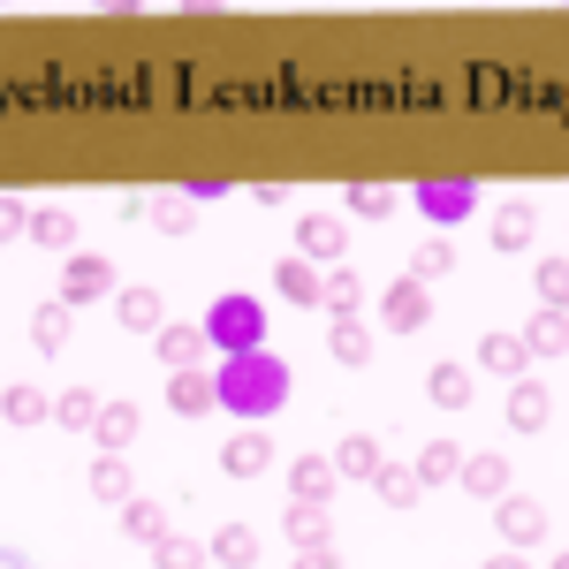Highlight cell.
I'll list each match as a JSON object with an SVG mask.
<instances>
[{
  "instance_id": "16",
  "label": "cell",
  "mask_w": 569,
  "mask_h": 569,
  "mask_svg": "<svg viewBox=\"0 0 569 569\" xmlns=\"http://www.w3.org/2000/svg\"><path fill=\"white\" fill-rule=\"evenodd\" d=\"M39 251H77V213L69 206H31V228H23Z\"/></svg>"
},
{
  "instance_id": "23",
  "label": "cell",
  "mask_w": 569,
  "mask_h": 569,
  "mask_svg": "<svg viewBox=\"0 0 569 569\" xmlns=\"http://www.w3.org/2000/svg\"><path fill=\"white\" fill-rule=\"evenodd\" d=\"M122 531L152 547V539H168L176 525H168V509H160V501H144V493H130V501H122Z\"/></svg>"
},
{
  "instance_id": "43",
  "label": "cell",
  "mask_w": 569,
  "mask_h": 569,
  "mask_svg": "<svg viewBox=\"0 0 569 569\" xmlns=\"http://www.w3.org/2000/svg\"><path fill=\"white\" fill-rule=\"evenodd\" d=\"M0 569H31V562H23V555H16V547H0Z\"/></svg>"
},
{
  "instance_id": "20",
  "label": "cell",
  "mask_w": 569,
  "mask_h": 569,
  "mask_svg": "<svg viewBox=\"0 0 569 569\" xmlns=\"http://www.w3.org/2000/svg\"><path fill=\"white\" fill-rule=\"evenodd\" d=\"M206 555H213L220 569H251V562H259V531H251V525H220Z\"/></svg>"
},
{
  "instance_id": "14",
  "label": "cell",
  "mask_w": 569,
  "mask_h": 569,
  "mask_svg": "<svg viewBox=\"0 0 569 569\" xmlns=\"http://www.w3.org/2000/svg\"><path fill=\"white\" fill-rule=\"evenodd\" d=\"M91 440H99V456H122L137 440V402H99V418H91Z\"/></svg>"
},
{
  "instance_id": "18",
  "label": "cell",
  "mask_w": 569,
  "mask_h": 569,
  "mask_svg": "<svg viewBox=\"0 0 569 569\" xmlns=\"http://www.w3.org/2000/svg\"><path fill=\"white\" fill-rule=\"evenodd\" d=\"M144 220H152L160 236H198V206H190L182 190H160V198H144Z\"/></svg>"
},
{
  "instance_id": "11",
  "label": "cell",
  "mask_w": 569,
  "mask_h": 569,
  "mask_svg": "<svg viewBox=\"0 0 569 569\" xmlns=\"http://www.w3.org/2000/svg\"><path fill=\"white\" fill-rule=\"evenodd\" d=\"M456 486H463V493H479V501H501V493H509V456H463V463H456Z\"/></svg>"
},
{
  "instance_id": "33",
  "label": "cell",
  "mask_w": 569,
  "mask_h": 569,
  "mask_svg": "<svg viewBox=\"0 0 569 569\" xmlns=\"http://www.w3.org/2000/svg\"><path fill=\"white\" fill-rule=\"evenodd\" d=\"M335 357L342 365H372V327L365 319H335Z\"/></svg>"
},
{
  "instance_id": "2",
  "label": "cell",
  "mask_w": 569,
  "mask_h": 569,
  "mask_svg": "<svg viewBox=\"0 0 569 569\" xmlns=\"http://www.w3.org/2000/svg\"><path fill=\"white\" fill-rule=\"evenodd\" d=\"M206 342H213L220 357L266 350V305H259V297H220V305L206 311Z\"/></svg>"
},
{
  "instance_id": "13",
  "label": "cell",
  "mask_w": 569,
  "mask_h": 569,
  "mask_svg": "<svg viewBox=\"0 0 569 569\" xmlns=\"http://www.w3.org/2000/svg\"><path fill=\"white\" fill-rule=\"evenodd\" d=\"M327 493H335V463H327V456H297V463H289V501L327 509Z\"/></svg>"
},
{
  "instance_id": "22",
  "label": "cell",
  "mask_w": 569,
  "mask_h": 569,
  "mask_svg": "<svg viewBox=\"0 0 569 569\" xmlns=\"http://www.w3.org/2000/svg\"><path fill=\"white\" fill-rule=\"evenodd\" d=\"M319 305L335 311V319H357V311H365V281H357L350 266H335V273L319 281Z\"/></svg>"
},
{
  "instance_id": "9",
  "label": "cell",
  "mask_w": 569,
  "mask_h": 569,
  "mask_svg": "<svg viewBox=\"0 0 569 569\" xmlns=\"http://www.w3.org/2000/svg\"><path fill=\"white\" fill-rule=\"evenodd\" d=\"M493 517H501V539L509 547H539L547 539V501H531V493H501Z\"/></svg>"
},
{
  "instance_id": "39",
  "label": "cell",
  "mask_w": 569,
  "mask_h": 569,
  "mask_svg": "<svg viewBox=\"0 0 569 569\" xmlns=\"http://www.w3.org/2000/svg\"><path fill=\"white\" fill-rule=\"evenodd\" d=\"M31 228V206H16V198H0V243H16Z\"/></svg>"
},
{
  "instance_id": "3",
  "label": "cell",
  "mask_w": 569,
  "mask_h": 569,
  "mask_svg": "<svg viewBox=\"0 0 569 569\" xmlns=\"http://www.w3.org/2000/svg\"><path fill=\"white\" fill-rule=\"evenodd\" d=\"M418 206H426V220L456 228L463 213H479V182H471V176H426V182H418Z\"/></svg>"
},
{
  "instance_id": "30",
  "label": "cell",
  "mask_w": 569,
  "mask_h": 569,
  "mask_svg": "<svg viewBox=\"0 0 569 569\" xmlns=\"http://www.w3.org/2000/svg\"><path fill=\"white\" fill-rule=\"evenodd\" d=\"M281 531H289V547H327V509L289 501V509H281Z\"/></svg>"
},
{
  "instance_id": "32",
  "label": "cell",
  "mask_w": 569,
  "mask_h": 569,
  "mask_svg": "<svg viewBox=\"0 0 569 569\" xmlns=\"http://www.w3.org/2000/svg\"><path fill=\"white\" fill-rule=\"evenodd\" d=\"M0 418H8V426H46L53 402H46L39 388H8V395H0Z\"/></svg>"
},
{
  "instance_id": "40",
  "label": "cell",
  "mask_w": 569,
  "mask_h": 569,
  "mask_svg": "<svg viewBox=\"0 0 569 569\" xmlns=\"http://www.w3.org/2000/svg\"><path fill=\"white\" fill-rule=\"evenodd\" d=\"M289 569H342V555H335V547H297Z\"/></svg>"
},
{
  "instance_id": "42",
  "label": "cell",
  "mask_w": 569,
  "mask_h": 569,
  "mask_svg": "<svg viewBox=\"0 0 569 569\" xmlns=\"http://www.w3.org/2000/svg\"><path fill=\"white\" fill-rule=\"evenodd\" d=\"M486 569H531V562H525V555H517V547H509V555H493V562H486Z\"/></svg>"
},
{
  "instance_id": "7",
  "label": "cell",
  "mask_w": 569,
  "mask_h": 569,
  "mask_svg": "<svg viewBox=\"0 0 569 569\" xmlns=\"http://www.w3.org/2000/svg\"><path fill=\"white\" fill-rule=\"evenodd\" d=\"M380 319H388L395 335H418V327H433V297H426V281H395L388 297H380Z\"/></svg>"
},
{
  "instance_id": "34",
  "label": "cell",
  "mask_w": 569,
  "mask_h": 569,
  "mask_svg": "<svg viewBox=\"0 0 569 569\" xmlns=\"http://www.w3.org/2000/svg\"><path fill=\"white\" fill-rule=\"evenodd\" d=\"M342 206H350L357 220H388L395 213V190H388V182H350V198H342Z\"/></svg>"
},
{
  "instance_id": "31",
  "label": "cell",
  "mask_w": 569,
  "mask_h": 569,
  "mask_svg": "<svg viewBox=\"0 0 569 569\" xmlns=\"http://www.w3.org/2000/svg\"><path fill=\"white\" fill-rule=\"evenodd\" d=\"M213 555L198 547V539H182V531H168V539H152V569H206Z\"/></svg>"
},
{
  "instance_id": "26",
  "label": "cell",
  "mask_w": 569,
  "mask_h": 569,
  "mask_svg": "<svg viewBox=\"0 0 569 569\" xmlns=\"http://www.w3.org/2000/svg\"><path fill=\"white\" fill-rule=\"evenodd\" d=\"M531 236H539V213H531V206H501V213H493V243H501V251H531Z\"/></svg>"
},
{
  "instance_id": "25",
  "label": "cell",
  "mask_w": 569,
  "mask_h": 569,
  "mask_svg": "<svg viewBox=\"0 0 569 569\" xmlns=\"http://www.w3.org/2000/svg\"><path fill=\"white\" fill-rule=\"evenodd\" d=\"M122 327H137V335H160V327H168L160 289H122Z\"/></svg>"
},
{
  "instance_id": "6",
  "label": "cell",
  "mask_w": 569,
  "mask_h": 569,
  "mask_svg": "<svg viewBox=\"0 0 569 569\" xmlns=\"http://www.w3.org/2000/svg\"><path fill=\"white\" fill-rule=\"evenodd\" d=\"M220 471H228V479H266V471H273V440H266L259 426H236V433L220 440Z\"/></svg>"
},
{
  "instance_id": "21",
  "label": "cell",
  "mask_w": 569,
  "mask_h": 569,
  "mask_svg": "<svg viewBox=\"0 0 569 569\" xmlns=\"http://www.w3.org/2000/svg\"><path fill=\"white\" fill-rule=\"evenodd\" d=\"M517 342H525V357H547V365H555V357L569 350V319H562V311H539Z\"/></svg>"
},
{
  "instance_id": "19",
  "label": "cell",
  "mask_w": 569,
  "mask_h": 569,
  "mask_svg": "<svg viewBox=\"0 0 569 569\" xmlns=\"http://www.w3.org/2000/svg\"><path fill=\"white\" fill-rule=\"evenodd\" d=\"M547 410H555L547 380H517V395H509V426H517V433H539V426H547Z\"/></svg>"
},
{
  "instance_id": "36",
  "label": "cell",
  "mask_w": 569,
  "mask_h": 569,
  "mask_svg": "<svg viewBox=\"0 0 569 569\" xmlns=\"http://www.w3.org/2000/svg\"><path fill=\"white\" fill-rule=\"evenodd\" d=\"M531 281H539V305H547V311H562V281H569V259H562V251H547V259L531 266Z\"/></svg>"
},
{
  "instance_id": "28",
  "label": "cell",
  "mask_w": 569,
  "mask_h": 569,
  "mask_svg": "<svg viewBox=\"0 0 569 569\" xmlns=\"http://www.w3.org/2000/svg\"><path fill=\"white\" fill-rule=\"evenodd\" d=\"M91 501H107V509L130 501V463H122V456H99V463H91Z\"/></svg>"
},
{
  "instance_id": "4",
  "label": "cell",
  "mask_w": 569,
  "mask_h": 569,
  "mask_svg": "<svg viewBox=\"0 0 569 569\" xmlns=\"http://www.w3.org/2000/svg\"><path fill=\"white\" fill-rule=\"evenodd\" d=\"M99 297H114V266L99 259V251H69V266H61V305H99Z\"/></svg>"
},
{
  "instance_id": "29",
  "label": "cell",
  "mask_w": 569,
  "mask_h": 569,
  "mask_svg": "<svg viewBox=\"0 0 569 569\" xmlns=\"http://www.w3.org/2000/svg\"><path fill=\"white\" fill-rule=\"evenodd\" d=\"M479 365H486V372H509V380H525L531 357H525V342H517V335H486V342H479Z\"/></svg>"
},
{
  "instance_id": "12",
  "label": "cell",
  "mask_w": 569,
  "mask_h": 569,
  "mask_svg": "<svg viewBox=\"0 0 569 569\" xmlns=\"http://www.w3.org/2000/svg\"><path fill=\"white\" fill-rule=\"evenodd\" d=\"M327 463H335V479H357V486H372V479H380V463H388V456H380V440H372V433H350L342 448H335V456H327Z\"/></svg>"
},
{
  "instance_id": "27",
  "label": "cell",
  "mask_w": 569,
  "mask_h": 569,
  "mask_svg": "<svg viewBox=\"0 0 569 569\" xmlns=\"http://www.w3.org/2000/svg\"><path fill=\"white\" fill-rule=\"evenodd\" d=\"M426 395H433L440 410H463V402H471V365H433V380H426Z\"/></svg>"
},
{
  "instance_id": "44",
  "label": "cell",
  "mask_w": 569,
  "mask_h": 569,
  "mask_svg": "<svg viewBox=\"0 0 569 569\" xmlns=\"http://www.w3.org/2000/svg\"><path fill=\"white\" fill-rule=\"evenodd\" d=\"M547 569H569V555H562V547H555V555H547Z\"/></svg>"
},
{
  "instance_id": "38",
  "label": "cell",
  "mask_w": 569,
  "mask_h": 569,
  "mask_svg": "<svg viewBox=\"0 0 569 569\" xmlns=\"http://www.w3.org/2000/svg\"><path fill=\"white\" fill-rule=\"evenodd\" d=\"M380 501H388V509H410V501H418V479H410V471H395V463H380Z\"/></svg>"
},
{
  "instance_id": "8",
  "label": "cell",
  "mask_w": 569,
  "mask_h": 569,
  "mask_svg": "<svg viewBox=\"0 0 569 569\" xmlns=\"http://www.w3.org/2000/svg\"><path fill=\"white\" fill-rule=\"evenodd\" d=\"M152 350H160V365H168V372H206V350H213V342H206V327L168 319V327L152 335Z\"/></svg>"
},
{
  "instance_id": "10",
  "label": "cell",
  "mask_w": 569,
  "mask_h": 569,
  "mask_svg": "<svg viewBox=\"0 0 569 569\" xmlns=\"http://www.w3.org/2000/svg\"><path fill=\"white\" fill-rule=\"evenodd\" d=\"M69 335H77V311L61 305V297H46V305L31 311V350H39V357H61V350H69Z\"/></svg>"
},
{
  "instance_id": "35",
  "label": "cell",
  "mask_w": 569,
  "mask_h": 569,
  "mask_svg": "<svg viewBox=\"0 0 569 569\" xmlns=\"http://www.w3.org/2000/svg\"><path fill=\"white\" fill-rule=\"evenodd\" d=\"M440 273H456V243H448V236L418 243V259H410V281H440Z\"/></svg>"
},
{
  "instance_id": "37",
  "label": "cell",
  "mask_w": 569,
  "mask_h": 569,
  "mask_svg": "<svg viewBox=\"0 0 569 569\" xmlns=\"http://www.w3.org/2000/svg\"><path fill=\"white\" fill-rule=\"evenodd\" d=\"M53 418H61V426H77V433H91V418H99V395H91V388H61Z\"/></svg>"
},
{
  "instance_id": "24",
  "label": "cell",
  "mask_w": 569,
  "mask_h": 569,
  "mask_svg": "<svg viewBox=\"0 0 569 569\" xmlns=\"http://www.w3.org/2000/svg\"><path fill=\"white\" fill-rule=\"evenodd\" d=\"M319 281H327V273H319V266H305V259H289V266H273V289H281V297H289V305H319Z\"/></svg>"
},
{
  "instance_id": "41",
  "label": "cell",
  "mask_w": 569,
  "mask_h": 569,
  "mask_svg": "<svg viewBox=\"0 0 569 569\" xmlns=\"http://www.w3.org/2000/svg\"><path fill=\"white\" fill-rule=\"evenodd\" d=\"M220 190H228V176H198V182H182V198H190V206H198V198H220Z\"/></svg>"
},
{
  "instance_id": "15",
  "label": "cell",
  "mask_w": 569,
  "mask_h": 569,
  "mask_svg": "<svg viewBox=\"0 0 569 569\" xmlns=\"http://www.w3.org/2000/svg\"><path fill=\"white\" fill-rule=\"evenodd\" d=\"M456 463H463V448H456V440H426V448H418V463H410L418 493H433V486H456Z\"/></svg>"
},
{
  "instance_id": "1",
  "label": "cell",
  "mask_w": 569,
  "mask_h": 569,
  "mask_svg": "<svg viewBox=\"0 0 569 569\" xmlns=\"http://www.w3.org/2000/svg\"><path fill=\"white\" fill-rule=\"evenodd\" d=\"M289 365L273 350H251V357H220L213 372V410H236L243 426H259V418H273L281 402H289Z\"/></svg>"
},
{
  "instance_id": "17",
  "label": "cell",
  "mask_w": 569,
  "mask_h": 569,
  "mask_svg": "<svg viewBox=\"0 0 569 569\" xmlns=\"http://www.w3.org/2000/svg\"><path fill=\"white\" fill-rule=\"evenodd\" d=\"M168 410L176 418H206L213 410V372H168Z\"/></svg>"
},
{
  "instance_id": "5",
  "label": "cell",
  "mask_w": 569,
  "mask_h": 569,
  "mask_svg": "<svg viewBox=\"0 0 569 569\" xmlns=\"http://www.w3.org/2000/svg\"><path fill=\"white\" fill-rule=\"evenodd\" d=\"M342 251H350V220H342V213H305V220H297V259L335 266Z\"/></svg>"
}]
</instances>
